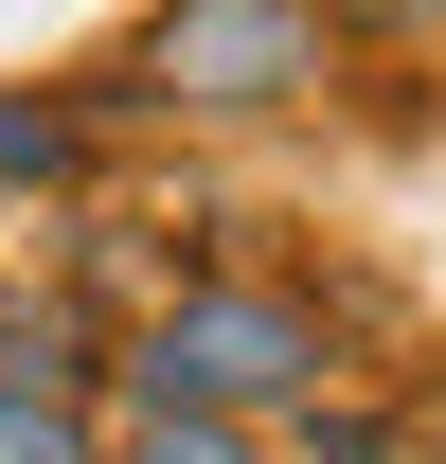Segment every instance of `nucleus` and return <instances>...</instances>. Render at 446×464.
<instances>
[{
  "instance_id": "1",
  "label": "nucleus",
  "mask_w": 446,
  "mask_h": 464,
  "mask_svg": "<svg viewBox=\"0 0 446 464\" xmlns=\"http://www.w3.org/2000/svg\"><path fill=\"white\" fill-rule=\"evenodd\" d=\"M339 54L357 36H339L322 0H143L90 90L143 108V125H304L339 90Z\"/></svg>"
},
{
  "instance_id": "2",
  "label": "nucleus",
  "mask_w": 446,
  "mask_h": 464,
  "mask_svg": "<svg viewBox=\"0 0 446 464\" xmlns=\"http://www.w3.org/2000/svg\"><path fill=\"white\" fill-rule=\"evenodd\" d=\"M322 375H357L322 286H286V268H197V286H161L143 322H125L108 393H215V411H250V429H286Z\"/></svg>"
},
{
  "instance_id": "3",
  "label": "nucleus",
  "mask_w": 446,
  "mask_h": 464,
  "mask_svg": "<svg viewBox=\"0 0 446 464\" xmlns=\"http://www.w3.org/2000/svg\"><path fill=\"white\" fill-rule=\"evenodd\" d=\"M125 322H90V286H0V393H108Z\"/></svg>"
},
{
  "instance_id": "4",
  "label": "nucleus",
  "mask_w": 446,
  "mask_h": 464,
  "mask_svg": "<svg viewBox=\"0 0 446 464\" xmlns=\"http://www.w3.org/2000/svg\"><path fill=\"white\" fill-rule=\"evenodd\" d=\"M90 161H108V90H0V197H90Z\"/></svg>"
},
{
  "instance_id": "5",
  "label": "nucleus",
  "mask_w": 446,
  "mask_h": 464,
  "mask_svg": "<svg viewBox=\"0 0 446 464\" xmlns=\"http://www.w3.org/2000/svg\"><path fill=\"white\" fill-rule=\"evenodd\" d=\"M108 464H286V447L215 393H108Z\"/></svg>"
},
{
  "instance_id": "6",
  "label": "nucleus",
  "mask_w": 446,
  "mask_h": 464,
  "mask_svg": "<svg viewBox=\"0 0 446 464\" xmlns=\"http://www.w3.org/2000/svg\"><path fill=\"white\" fill-rule=\"evenodd\" d=\"M268 447H286V464H411V411H393V393H357V375H322V393L286 411Z\"/></svg>"
},
{
  "instance_id": "7",
  "label": "nucleus",
  "mask_w": 446,
  "mask_h": 464,
  "mask_svg": "<svg viewBox=\"0 0 446 464\" xmlns=\"http://www.w3.org/2000/svg\"><path fill=\"white\" fill-rule=\"evenodd\" d=\"M0 464H108V393H0Z\"/></svg>"
},
{
  "instance_id": "8",
  "label": "nucleus",
  "mask_w": 446,
  "mask_h": 464,
  "mask_svg": "<svg viewBox=\"0 0 446 464\" xmlns=\"http://www.w3.org/2000/svg\"><path fill=\"white\" fill-rule=\"evenodd\" d=\"M339 36H446V0H322Z\"/></svg>"
}]
</instances>
